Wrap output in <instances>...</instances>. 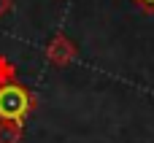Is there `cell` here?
<instances>
[{"mask_svg": "<svg viewBox=\"0 0 154 143\" xmlns=\"http://www.w3.org/2000/svg\"><path fill=\"white\" fill-rule=\"evenodd\" d=\"M11 8H14V0H0V19H3V16H8V14H11Z\"/></svg>", "mask_w": 154, "mask_h": 143, "instance_id": "6", "label": "cell"}, {"mask_svg": "<svg viewBox=\"0 0 154 143\" xmlns=\"http://www.w3.org/2000/svg\"><path fill=\"white\" fill-rule=\"evenodd\" d=\"M11 81H16V65L0 54V84H11Z\"/></svg>", "mask_w": 154, "mask_h": 143, "instance_id": "4", "label": "cell"}, {"mask_svg": "<svg viewBox=\"0 0 154 143\" xmlns=\"http://www.w3.org/2000/svg\"><path fill=\"white\" fill-rule=\"evenodd\" d=\"M143 14H154V0H133Z\"/></svg>", "mask_w": 154, "mask_h": 143, "instance_id": "5", "label": "cell"}, {"mask_svg": "<svg viewBox=\"0 0 154 143\" xmlns=\"http://www.w3.org/2000/svg\"><path fill=\"white\" fill-rule=\"evenodd\" d=\"M24 132V122H5L0 119V143H19Z\"/></svg>", "mask_w": 154, "mask_h": 143, "instance_id": "3", "label": "cell"}, {"mask_svg": "<svg viewBox=\"0 0 154 143\" xmlns=\"http://www.w3.org/2000/svg\"><path fill=\"white\" fill-rule=\"evenodd\" d=\"M35 108H38V97L32 95L30 87H24L19 81L0 84V119L24 122Z\"/></svg>", "mask_w": 154, "mask_h": 143, "instance_id": "1", "label": "cell"}, {"mask_svg": "<svg viewBox=\"0 0 154 143\" xmlns=\"http://www.w3.org/2000/svg\"><path fill=\"white\" fill-rule=\"evenodd\" d=\"M76 57H79V46L65 32H54L49 38V43H46V59L54 68H68Z\"/></svg>", "mask_w": 154, "mask_h": 143, "instance_id": "2", "label": "cell"}]
</instances>
